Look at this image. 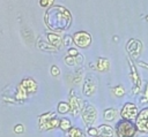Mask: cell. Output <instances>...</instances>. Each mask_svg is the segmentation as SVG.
Instances as JSON below:
<instances>
[{
	"label": "cell",
	"mask_w": 148,
	"mask_h": 137,
	"mask_svg": "<svg viewBox=\"0 0 148 137\" xmlns=\"http://www.w3.org/2000/svg\"><path fill=\"white\" fill-rule=\"evenodd\" d=\"M69 21H71L69 13L66 9L58 6L50 8L45 15V22L47 26L56 31L64 30L65 28H67Z\"/></svg>",
	"instance_id": "6da1fadb"
},
{
	"label": "cell",
	"mask_w": 148,
	"mask_h": 137,
	"mask_svg": "<svg viewBox=\"0 0 148 137\" xmlns=\"http://www.w3.org/2000/svg\"><path fill=\"white\" fill-rule=\"evenodd\" d=\"M136 131H138L136 125L128 120H121L116 125V132L118 137H134Z\"/></svg>",
	"instance_id": "7a4b0ae2"
},
{
	"label": "cell",
	"mask_w": 148,
	"mask_h": 137,
	"mask_svg": "<svg viewBox=\"0 0 148 137\" xmlns=\"http://www.w3.org/2000/svg\"><path fill=\"white\" fill-rule=\"evenodd\" d=\"M135 125L139 131L148 132V107L139 112L135 119Z\"/></svg>",
	"instance_id": "3957f363"
},
{
	"label": "cell",
	"mask_w": 148,
	"mask_h": 137,
	"mask_svg": "<svg viewBox=\"0 0 148 137\" xmlns=\"http://www.w3.org/2000/svg\"><path fill=\"white\" fill-rule=\"evenodd\" d=\"M121 116L124 117V120H128V121H132L134 119H136L139 112H138V107L136 105L132 104V102H126L123 108H121V112H120Z\"/></svg>",
	"instance_id": "277c9868"
},
{
	"label": "cell",
	"mask_w": 148,
	"mask_h": 137,
	"mask_svg": "<svg viewBox=\"0 0 148 137\" xmlns=\"http://www.w3.org/2000/svg\"><path fill=\"white\" fill-rule=\"evenodd\" d=\"M96 116H97V112H96L95 107H92L89 104H86L84 107H83V109H82V117H83L84 123L87 125L88 124H91L96 120Z\"/></svg>",
	"instance_id": "5b68a950"
},
{
	"label": "cell",
	"mask_w": 148,
	"mask_h": 137,
	"mask_svg": "<svg viewBox=\"0 0 148 137\" xmlns=\"http://www.w3.org/2000/svg\"><path fill=\"white\" fill-rule=\"evenodd\" d=\"M53 117H56V114H51V113H46L44 115H42L39 117V129L40 130H49L52 129V120Z\"/></svg>",
	"instance_id": "8992f818"
},
{
	"label": "cell",
	"mask_w": 148,
	"mask_h": 137,
	"mask_svg": "<svg viewBox=\"0 0 148 137\" xmlns=\"http://www.w3.org/2000/svg\"><path fill=\"white\" fill-rule=\"evenodd\" d=\"M74 41L81 47H87L90 44V36L87 32H76L74 36Z\"/></svg>",
	"instance_id": "52a82bcc"
},
{
	"label": "cell",
	"mask_w": 148,
	"mask_h": 137,
	"mask_svg": "<svg viewBox=\"0 0 148 137\" xmlns=\"http://www.w3.org/2000/svg\"><path fill=\"white\" fill-rule=\"evenodd\" d=\"M98 132L101 136L103 137H113L114 136V131H113V128L109 124H101L98 128H97Z\"/></svg>",
	"instance_id": "ba28073f"
},
{
	"label": "cell",
	"mask_w": 148,
	"mask_h": 137,
	"mask_svg": "<svg viewBox=\"0 0 148 137\" xmlns=\"http://www.w3.org/2000/svg\"><path fill=\"white\" fill-rule=\"evenodd\" d=\"M21 86H22L28 93L35 92V91H36V87H37L36 82H35L34 79H31V78H25V79H23L22 83H21Z\"/></svg>",
	"instance_id": "9c48e42d"
},
{
	"label": "cell",
	"mask_w": 148,
	"mask_h": 137,
	"mask_svg": "<svg viewBox=\"0 0 148 137\" xmlns=\"http://www.w3.org/2000/svg\"><path fill=\"white\" fill-rule=\"evenodd\" d=\"M95 91V83L91 81H86L84 85H83V92L86 96H91Z\"/></svg>",
	"instance_id": "30bf717a"
},
{
	"label": "cell",
	"mask_w": 148,
	"mask_h": 137,
	"mask_svg": "<svg viewBox=\"0 0 148 137\" xmlns=\"http://www.w3.org/2000/svg\"><path fill=\"white\" fill-rule=\"evenodd\" d=\"M79 102H80V99H77L76 97H74V96H72L71 97V100H69V106H71V109L73 111V113L76 115L77 114V112L80 111V105H79Z\"/></svg>",
	"instance_id": "8fae6325"
},
{
	"label": "cell",
	"mask_w": 148,
	"mask_h": 137,
	"mask_svg": "<svg viewBox=\"0 0 148 137\" xmlns=\"http://www.w3.org/2000/svg\"><path fill=\"white\" fill-rule=\"evenodd\" d=\"M116 109L113 108H108L104 111V119L106 121H113L116 119Z\"/></svg>",
	"instance_id": "7c38bea8"
},
{
	"label": "cell",
	"mask_w": 148,
	"mask_h": 137,
	"mask_svg": "<svg viewBox=\"0 0 148 137\" xmlns=\"http://www.w3.org/2000/svg\"><path fill=\"white\" fill-rule=\"evenodd\" d=\"M68 136H69V137H84V134H83V131H82L80 128L73 127V128L69 129Z\"/></svg>",
	"instance_id": "4fadbf2b"
},
{
	"label": "cell",
	"mask_w": 148,
	"mask_h": 137,
	"mask_svg": "<svg viewBox=\"0 0 148 137\" xmlns=\"http://www.w3.org/2000/svg\"><path fill=\"white\" fill-rule=\"evenodd\" d=\"M69 109H71V106H69V104H67V102H60V104L58 105V112H59L60 114H66V113L69 112Z\"/></svg>",
	"instance_id": "5bb4252c"
},
{
	"label": "cell",
	"mask_w": 148,
	"mask_h": 137,
	"mask_svg": "<svg viewBox=\"0 0 148 137\" xmlns=\"http://www.w3.org/2000/svg\"><path fill=\"white\" fill-rule=\"evenodd\" d=\"M72 127H71V121L68 119H61L60 120V129L62 131H67L69 130Z\"/></svg>",
	"instance_id": "9a60e30c"
},
{
	"label": "cell",
	"mask_w": 148,
	"mask_h": 137,
	"mask_svg": "<svg viewBox=\"0 0 148 137\" xmlns=\"http://www.w3.org/2000/svg\"><path fill=\"white\" fill-rule=\"evenodd\" d=\"M108 66H109V61L108 60H105V59H99L98 60V69L99 70H105L106 68H108Z\"/></svg>",
	"instance_id": "2e32d148"
},
{
	"label": "cell",
	"mask_w": 148,
	"mask_h": 137,
	"mask_svg": "<svg viewBox=\"0 0 148 137\" xmlns=\"http://www.w3.org/2000/svg\"><path fill=\"white\" fill-rule=\"evenodd\" d=\"M27 93H28V92H27V91H25V90L20 85V86H18V91H17V96H16V98H17V99L25 98V97H27V96H25Z\"/></svg>",
	"instance_id": "e0dca14e"
},
{
	"label": "cell",
	"mask_w": 148,
	"mask_h": 137,
	"mask_svg": "<svg viewBox=\"0 0 148 137\" xmlns=\"http://www.w3.org/2000/svg\"><path fill=\"white\" fill-rule=\"evenodd\" d=\"M49 39H50V41L51 43H53L54 45H59V43H60V38L58 37V36H56V35H49Z\"/></svg>",
	"instance_id": "ac0fdd59"
},
{
	"label": "cell",
	"mask_w": 148,
	"mask_h": 137,
	"mask_svg": "<svg viewBox=\"0 0 148 137\" xmlns=\"http://www.w3.org/2000/svg\"><path fill=\"white\" fill-rule=\"evenodd\" d=\"M113 91H114L116 96H118V97H121V96L125 93V91H124V87H123V86H116V87L113 89Z\"/></svg>",
	"instance_id": "d6986e66"
},
{
	"label": "cell",
	"mask_w": 148,
	"mask_h": 137,
	"mask_svg": "<svg viewBox=\"0 0 148 137\" xmlns=\"http://www.w3.org/2000/svg\"><path fill=\"white\" fill-rule=\"evenodd\" d=\"M88 135H90L92 137H97V136H99V132L96 128H89L88 129Z\"/></svg>",
	"instance_id": "ffe728a7"
},
{
	"label": "cell",
	"mask_w": 148,
	"mask_h": 137,
	"mask_svg": "<svg viewBox=\"0 0 148 137\" xmlns=\"http://www.w3.org/2000/svg\"><path fill=\"white\" fill-rule=\"evenodd\" d=\"M14 131H15L16 134H22V132L24 131V127H23L22 124H16V125L14 127Z\"/></svg>",
	"instance_id": "44dd1931"
},
{
	"label": "cell",
	"mask_w": 148,
	"mask_h": 137,
	"mask_svg": "<svg viewBox=\"0 0 148 137\" xmlns=\"http://www.w3.org/2000/svg\"><path fill=\"white\" fill-rule=\"evenodd\" d=\"M40 2V6H47V5H50V3H52V1L53 0H39Z\"/></svg>",
	"instance_id": "7402d4cb"
},
{
	"label": "cell",
	"mask_w": 148,
	"mask_h": 137,
	"mask_svg": "<svg viewBox=\"0 0 148 137\" xmlns=\"http://www.w3.org/2000/svg\"><path fill=\"white\" fill-rule=\"evenodd\" d=\"M51 73H52L54 76H57V75L59 74V69H58L56 66H53V67H52V69H51Z\"/></svg>",
	"instance_id": "603a6c76"
},
{
	"label": "cell",
	"mask_w": 148,
	"mask_h": 137,
	"mask_svg": "<svg viewBox=\"0 0 148 137\" xmlns=\"http://www.w3.org/2000/svg\"><path fill=\"white\" fill-rule=\"evenodd\" d=\"M76 53H77V51H76V50H69V54L74 55V54H76Z\"/></svg>",
	"instance_id": "cb8c5ba5"
},
{
	"label": "cell",
	"mask_w": 148,
	"mask_h": 137,
	"mask_svg": "<svg viewBox=\"0 0 148 137\" xmlns=\"http://www.w3.org/2000/svg\"><path fill=\"white\" fill-rule=\"evenodd\" d=\"M66 62L67 63H73V58H67L66 59Z\"/></svg>",
	"instance_id": "d4e9b609"
},
{
	"label": "cell",
	"mask_w": 148,
	"mask_h": 137,
	"mask_svg": "<svg viewBox=\"0 0 148 137\" xmlns=\"http://www.w3.org/2000/svg\"><path fill=\"white\" fill-rule=\"evenodd\" d=\"M145 100H148V86H147V91H146V99Z\"/></svg>",
	"instance_id": "484cf974"
},
{
	"label": "cell",
	"mask_w": 148,
	"mask_h": 137,
	"mask_svg": "<svg viewBox=\"0 0 148 137\" xmlns=\"http://www.w3.org/2000/svg\"><path fill=\"white\" fill-rule=\"evenodd\" d=\"M97 137H103V136H97Z\"/></svg>",
	"instance_id": "4316f807"
}]
</instances>
